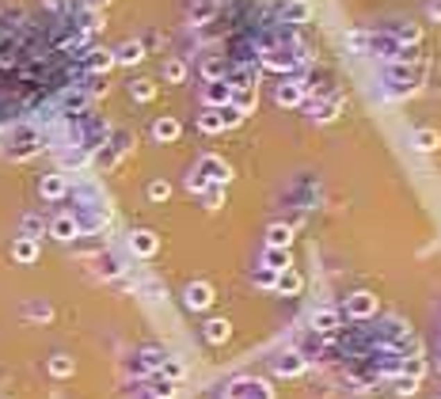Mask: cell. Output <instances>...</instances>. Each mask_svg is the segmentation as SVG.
<instances>
[{"instance_id":"6da1fadb","label":"cell","mask_w":441,"mask_h":399,"mask_svg":"<svg viewBox=\"0 0 441 399\" xmlns=\"http://www.w3.org/2000/svg\"><path fill=\"white\" fill-rule=\"evenodd\" d=\"M339 312L347 316V320H354V323H365V320H373V316L381 312V297L369 293V289H358V293L347 297V304H342Z\"/></svg>"},{"instance_id":"7a4b0ae2","label":"cell","mask_w":441,"mask_h":399,"mask_svg":"<svg viewBox=\"0 0 441 399\" xmlns=\"http://www.w3.org/2000/svg\"><path fill=\"white\" fill-rule=\"evenodd\" d=\"M304 99H308V80H301V76H290V80H282V84L274 88V103L285 107V111L301 107Z\"/></svg>"},{"instance_id":"3957f363","label":"cell","mask_w":441,"mask_h":399,"mask_svg":"<svg viewBox=\"0 0 441 399\" xmlns=\"http://www.w3.org/2000/svg\"><path fill=\"white\" fill-rule=\"evenodd\" d=\"M194 171H198V175H202L210 186H228V179H232V168L224 164L221 156H202Z\"/></svg>"},{"instance_id":"277c9868","label":"cell","mask_w":441,"mask_h":399,"mask_svg":"<svg viewBox=\"0 0 441 399\" xmlns=\"http://www.w3.org/2000/svg\"><path fill=\"white\" fill-rule=\"evenodd\" d=\"M202 99H206V107H213V111L228 107V103H232V88H228V80H206Z\"/></svg>"},{"instance_id":"5b68a950","label":"cell","mask_w":441,"mask_h":399,"mask_svg":"<svg viewBox=\"0 0 441 399\" xmlns=\"http://www.w3.org/2000/svg\"><path fill=\"white\" fill-rule=\"evenodd\" d=\"M183 300H187V308H194V312H206V308L213 304V285L210 282H190Z\"/></svg>"},{"instance_id":"8992f818","label":"cell","mask_w":441,"mask_h":399,"mask_svg":"<svg viewBox=\"0 0 441 399\" xmlns=\"http://www.w3.org/2000/svg\"><path fill=\"white\" fill-rule=\"evenodd\" d=\"M339 327H342L339 308H316V312H312V331H316V335H331V331H339Z\"/></svg>"},{"instance_id":"52a82bcc","label":"cell","mask_w":441,"mask_h":399,"mask_svg":"<svg viewBox=\"0 0 441 399\" xmlns=\"http://www.w3.org/2000/svg\"><path fill=\"white\" fill-rule=\"evenodd\" d=\"M156 247H160V240H156V232H149V228H138V232L130 236V251L138 259H152Z\"/></svg>"},{"instance_id":"ba28073f","label":"cell","mask_w":441,"mask_h":399,"mask_svg":"<svg viewBox=\"0 0 441 399\" xmlns=\"http://www.w3.org/2000/svg\"><path fill=\"white\" fill-rule=\"evenodd\" d=\"M304 369H308V357L297 354V350H290V354H282V357L274 361V373H278V377H301Z\"/></svg>"},{"instance_id":"9c48e42d","label":"cell","mask_w":441,"mask_h":399,"mask_svg":"<svg viewBox=\"0 0 441 399\" xmlns=\"http://www.w3.org/2000/svg\"><path fill=\"white\" fill-rule=\"evenodd\" d=\"M339 114H342V95H331V99H316V103H312V118H316L319 126L335 122Z\"/></svg>"},{"instance_id":"30bf717a","label":"cell","mask_w":441,"mask_h":399,"mask_svg":"<svg viewBox=\"0 0 441 399\" xmlns=\"http://www.w3.org/2000/svg\"><path fill=\"white\" fill-rule=\"evenodd\" d=\"M224 80H228L232 92H236V88H259V69H255V65H240V69L224 72Z\"/></svg>"},{"instance_id":"8fae6325","label":"cell","mask_w":441,"mask_h":399,"mask_svg":"<svg viewBox=\"0 0 441 399\" xmlns=\"http://www.w3.org/2000/svg\"><path fill=\"white\" fill-rule=\"evenodd\" d=\"M50 236H53V240H76V236H80V221H76V217L73 213H61V217H53V221H50Z\"/></svg>"},{"instance_id":"7c38bea8","label":"cell","mask_w":441,"mask_h":399,"mask_svg":"<svg viewBox=\"0 0 441 399\" xmlns=\"http://www.w3.org/2000/svg\"><path fill=\"white\" fill-rule=\"evenodd\" d=\"M179 133H183V126H179V118H172V114L156 118V126H152V137H156L160 145H172V141H179Z\"/></svg>"},{"instance_id":"4fadbf2b","label":"cell","mask_w":441,"mask_h":399,"mask_svg":"<svg viewBox=\"0 0 441 399\" xmlns=\"http://www.w3.org/2000/svg\"><path fill=\"white\" fill-rule=\"evenodd\" d=\"M42 198H50V202H58V198H65L69 194V179L61 175V171H53V175H42Z\"/></svg>"},{"instance_id":"5bb4252c","label":"cell","mask_w":441,"mask_h":399,"mask_svg":"<svg viewBox=\"0 0 441 399\" xmlns=\"http://www.w3.org/2000/svg\"><path fill=\"white\" fill-rule=\"evenodd\" d=\"M301 289H304V278L297 274V266H290V270H282V274H278L274 293H282V297H297Z\"/></svg>"},{"instance_id":"9a60e30c","label":"cell","mask_w":441,"mask_h":399,"mask_svg":"<svg viewBox=\"0 0 441 399\" xmlns=\"http://www.w3.org/2000/svg\"><path fill=\"white\" fill-rule=\"evenodd\" d=\"M138 61H145V42H138V38H130L115 50V65H138Z\"/></svg>"},{"instance_id":"2e32d148","label":"cell","mask_w":441,"mask_h":399,"mask_svg":"<svg viewBox=\"0 0 441 399\" xmlns=\"http://www.w3.org/2000/svg\"><path fill=\"white\" fill-rule=\"evenodd\" d=\"M232 107H236L240 114H255V107H259V88H236L232 92Z\"/></svg>"},{"instance_id":"e0dca14e","label":"cell","mask_w":441,"mask_h":399,"mask_svg":"<svg viewBox=\"0 0 441 399\" xmlns=\"http://www.w3.org/2000/svg\"><path fill=\"white\" fill-rule=\"evenodd\" d=\"M267 247H282V251H290L293 247V225H270L267 228Z\"/></svg>"},{"instance_id":"ac0fdd59","label":"cell","mask_w":441,"mask_h":399,"mask_svg":"<svg viewBox=\"0 0 441 399\" xmlns=\"http://www.w3.org/2000/svg\"><path fill=\"white\" fill-rule=\"evenodd\" d=\"M411 145L419 152H438L441 149V133H438V129H430V126H422V129H415V133H411Z\"/></svg>"},{"instance_id":"d6986e66","label":"cell","mask_w":441,"mask_h":399,"mask_svg":"<svg viewBox=\"0 0 441 399\" xmlns=\"http://www.w3.org/2000/svg\"><path fill=\"white\" fill-rule=\"evenodd\" d=\"M263 266L274 270V274H282V270H290V266H293V255H290V251H282V247H267V251H263Z\"/></svg>"},{"instance_id":"ffe728a7","label":"cell","mask_w":441,"mask_h":399,"mask_svg":"<svg viewBox=\"0 0 441 399\" xmlns=\"http://www.w3.org/2000/svg\"><path fill=\"white\" fill-rule=\"evenodd\" d=\"M12 259L23 266H31L38 259V240H27V236H19V240L12 243Z\"/></svg>"},{"instance_id":"44dd1931","label":"cell","mask_w":441,"mask_h":399,"mask_svg":"<svg viewBox=\"0 0 441 399\" xmlns=\"http://www.w3.org/2000/svg\"><path fill=\"white\" fill-rule=\"evenodd\" d=\"M312 19V4L308 0H290L282 8V23H308Z\"/></svg>"},{"instance_id":"7402d4cb","label":"cell","mask_w":441,"mask_h":399,"mask_svg":"<svg viewBox=\"0 0 441 399\" xmlns=\"http://www.w3.org/2000/svg\"><path fill=\"white\" fill-rule=\"evenodd\" d=\"M392 38H396L399 46H419L422 42V23H411V19L399 23V27L392 31Z\"/></svg>"},{"instance_id":"603a6c76","label":"cell","mask_w":441,"mask_h":399,"mask_svg":"<svg viewBox=\"0 0 441 399\" xmlns=\"http://www.w3.org/2000/svg\"><path fill=\"white\" fill-rule=\"evenodd\" d=\"M202 335H206V342L221 346V342H228V339H232V323H228V320H210V323L202 327Z\"/></svg>"},{"instance_id":"cb8c5ba5","label":"cell","mask_w":441,"mask_h":399,"mask_svg":"<svg viewBox=\"0 0 441 399\" xmlns=\"http://www.w3.org/2000/svg\"><path fill=\"white\" fill-rule=\"evenodd\" d=\"M263 69H274V72H293L297 65H293V57L285 54V50H267V54H263Z\"/></svg>"},{"instance_id":"d4e9b609","label":"cell","mask_w":441,"mask_h":399,"mask_svg":"<svg viewBox=\"0 0 441 399\" xmlns=\"http://www.w3.org/2000/svg\"><path fill=\"white\" fill-rule=\"evenodd\" d=\"M88 69H92V72L115 69V50H92V54H88Z\"/></svg>"},{"instance_id":"484cf974","label":"cell","mask_w":441,"mask_h":399,"mask_svg":"<svg viewBox=\"0 0 441 399\" xmlns=\"http://www.w3.org/2000/svg\"><path fill=\"white\" fill-rule=\"evenodd\" d=\"M164 80L167 84H183V80H187V61H183V57H172V61L164 65Z\"/></svg>"},{"instance_id":"4316f807","label":"cell","mask_w":441,"mask_h":399,"mask_svg":"<svg viewBox=\"0 0 441 399\" xmlns=\"http://www.w3.org/2000/svg\"><path fill=\"white\" fill-rule=\"evenodd\" d=\"M198 129L202 133H221V111H213V107H206V114H198Z\"/></svg>"},{"instance_id":"83f0119b","label":"cell","mask_w":441,"mask_h":399,"mask_svg":"<svg viewBox=\"0 0 441 399\" xmlns=\"http://www.w3.org/2000/svg\"><path fill=\"white\" fill-rule=\"evenodd\" d=\"M224 72H228V69H224L221 57H206V61H202V76L206 80H224Z\"/></svg>"},{"instance_id":"f1b7e54d","label":"cell","mask_w":441,"mask_h":399,"mask_svg":"<svg viewBox=\"0 0 441 399\" xmlns=\"http://www.w3.org/2000/svg\"><path fill=\"white\" fill-rule=\"evenodd\" d=\"M84 107H88V95L84 92H65V95H61V111L76 114V111H84Z\"/></svg>"},{"instance_id":"f546056e","label":"cell","mask_w":441,"mask_h":399,"mask_svg":"<svg viewBox=\"0 0 441 399\" xmlns=\"http://www.w3.org/2000/svg\"><path fill=\"white\" fill-rule=\"evenodd\" d=\"M149 384H152V396H156V399H175V380H167V377H152Z\"/></svg>"},{"instance_id":"4dcf8cb0","label":"cell","mask_w":441,"mask_h":399,"mask_svg":"<svg viewBox=\"0 0 441 399\" xmlns=\"http://www.w3.org/2000/svg\"><path fill=\"white\" fill-rule=\"evenodd\" d=\"M130 92H133V99H138V103H149L152 95H156V84H152V80H133Z\"/></svg>"},{"instance_id":"1f68e13d","label":"cell","mask_w":441,"mask_h":399,"mask_svg":"<svg viewBox=\"0 0 441 399\" xmlns=\"http://www.w3.org/2000/svg\"><path fill=\"white\" fill-rule=\"evenodd\" d=\"M73 357H65V354H58V357H50V373L53 377H73Z\"/></svg>"},{"instance_id":"d6a6232c","label":"cell","mask_w":441,"mask_h":399,"mask_svg":"<svg viewBox=\"0 0 441 399\" xmlns=\"http://www.w3.org/2000/svg\"><path fill=\"white\" fill-rule=\"evenodd\" d=\"M202 202H206V209H221L224 206V186H206Z\"/></svg>"},{"instance_id":"836d02e7","label":"cell","mask_w":441,"mask_h":399,"mask_svg":"<svg viewBox=\"0 0 441 399\" xmlns=\"http://www.w3.org/2000/svg\"><path fill=\"white\" fill-rule=\"evenodd\" d=\"M167 194H172V183H167V179H152L149 183V198L152 202H167Z\"/></svg>"},{"instance_id":"e575fe53","label":"cell","mask_w":441,"mask_h":399,"mask_svg":"<svg viewBox=\"0 0 441 399\" xmlns=\"http://www.w3.org/2000/svg\"><path fill=\"white\" fill-rule=\"evenodd\" d=\"M183 361H175V357H164V365H160V377H167V380H179L183 377Z\"/></svg>"},{"instance_id":"d590c367","label":"cell","mask_w":441,"mask_h":399,"mask_svg":"<svg viewBox=\"0 0 441 399\" xmlns=\"http://www.w3.org/2000/svg\"><path fill=\"white\" fill-rule=\"evenodd\" d=\"M213 12H217V4H213V0H202V4H198L194 12H190V23H206Z\"/></svg>"},{"instance_id":"8d00e7d4","label":"cell","mask_w":441,"mask_h":399,"mask_svg":"<svg viewBox=\"0 0 441 399\" xmlns=\"http://www.w3.org/2000/svg\"><path fill=\"white\" fill-rule=\"evenodd\" d=\"M419 384H422L419 377H396V392L399 396H415V392H419Z\"/></svg>"},{"instance_id":"74e56055","label":"cell","mask_w":441,"mask_h":399,"mask_svg":"<svg viewBox=\"0 0 441 399\" xmlns=\"http://www.w3.org/2000/svg\"><path fill=\"white\" fill-rule=\"evenodd\" d=\"M240 122H244V114H240L236 107H232V103H228V107H221V126H224V129L240 126Z\"/></svg>"},{"instance_id":"f35d334b","label":"cell","mask_w":441,"mask_h":399,"mask_svg":"<svg viewBox=\"0 0 441 399\" xmlns=\"http://www.w3.org/2000/svg\"><path fill=\"white\" fill-rule=\"evenodd\" d=\"M42 217H23V236H27V240H38V232H42Z\"/></svg>"},{"instance_id":"ab89813d","label":"cell","mask_w":441,"mask_h":399,"mask_svg":"<svg viewBox=\"0 0 441 399\" xmlns=\"http://www.w3.org/2000/svg\"><path fill=\"white\" fill-rule=\"evenodd\" d=\"M274 282H278L274 270H267V266H259V270H255V285H259V289H274Z\"/></svg>"},{"instance_id":"60d3db41","label":"cell","mask_w":441,"mask_h":399,"mask_svg":"<svg viewBox=\"0 0 441 399\" xmlns=\"http://www.w3.org/2000/svg\"><path fill=\"white\" fill-rule=\"evenodd\" d=\"M164 357L167 354H160V350H145V354H141V365H145V369H160V365H164Z\"/></svg>"},{"instance_id":"b9f144b4","label":"cell","mask_w":441,"mask_h":399,"mask_svg":"<svg viewBox=\"0 0 441 399\" xmlns=\"http://www.w3.org/2000/svg\"><path fill=\"white\" fill-rule=\"evenodd\" d=\"M206 186H210V183H206V179L198 175V171H190V179H187V190H190V194H202Z\"/></svg>"},{"instance_id":"7bdbcfd3","label":"cell","mask_w":441,"mask_h":399,"mask_svg":"<svg viewBox=\"0 0 441 399\" xmlns=\"http://www.w3.org/2000/svg\"><path fill=\"white\" fill-rule=\"evenodd\" d=\"M61 164H65V168H84L88 164V152H69V156H61Z\"/></svg>"},{"instance_id":"ee69618b","label":"cell","mask_w":441,"mask_h":399,"mask_svg":"<svg viewBox=\"0 0 441 399\" xmlns=\"http://www.w3.org/2000/svg\"><path fill=\"white\" fill-rule=\"evenodd\" d=\"M27 316H35V320H42V323H46L53 312H50V304H27Z\"/></svg>"},{"instance_id":"f6af8a7d","label":"cell","mask_w":441,"mask_h":399,"mask_svg":"<svg viewBox=\"0 0 441 399\" xmlns=\"http://www.w3.org/2000/svg\"><path fill=\"white\" fill-rule=\"evenodd\" d=\"M426 15H430L434 23H441V0H430V4H426Z\"/></svg>"},{"instance_id":"bcb514c9","label":"cell","mask_w":441,"mask_h":399,"mask_svg":"<svg viewBox=\"0 0 441 399\" xmlns=\"http://www.w3.org/2000/svg\"><path fill=\"white\" fill-rule=\"evenodd\" d=\"M88 4H92V8H103V4H110V0H88Z\"/></svg>"}]
</instances>
